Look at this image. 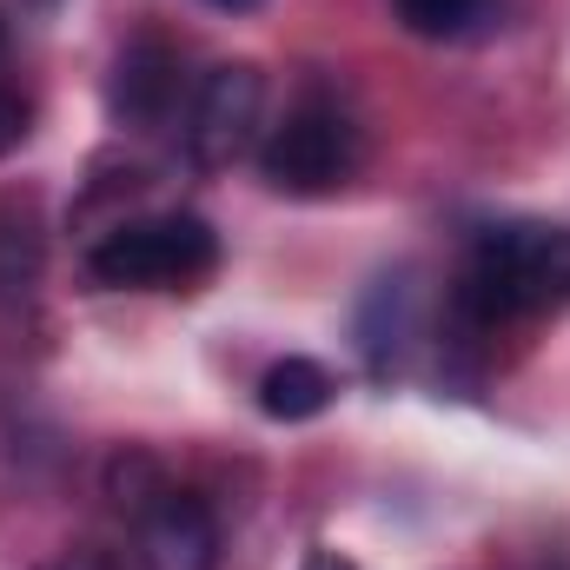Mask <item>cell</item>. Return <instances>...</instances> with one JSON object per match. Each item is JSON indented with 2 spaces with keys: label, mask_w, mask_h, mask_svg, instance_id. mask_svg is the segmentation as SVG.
I'll return each mask as SVG.
<instances>
[{
  "label": "cell",
  "mask_w": 570,
  "mask_h": 570,
  "mask_svg": "<svg viewBox=\"0 0 570 570\" xmlns=\"http://www.w3.org/2000/svg\"><path fill=\"white\" fill-rule=\"evenodd\" d=\"M570 298V233L564 226H491L464 253L451 279V318L471 332H498L538 318Z\"/></svg>",
  "instance_id": "cell-1"
},
{
  "label": "cell",
  "mask_w": 570,
  "mask_h": 570,
  "mask_svg": "<svg viewBox=\"0 0 570 570\" xmlns=\"http://www.w3.org/2000/svg\"><path fill=\"white\" fill-rule=\"evenodd\" d=\"M219 266V233L199 213H153V219H120L94 253L87 273L107 292H179Z\"/></svg>",
  "instance_id": "cell-2"
},
{
  "label": "cell",
  "mask_w": 570,
  "mask_h": 570,
  "mask_svg": "<svg viewBox=\"0 0 570 570\" xmlns=\"http://www.w3.org/2000/svg\"><path fill=\"white\" fill-rule=\"evenodd\" d=\"M358 159H365L358 127L332 100H305L259 140V179L285 199H318V193H338L358 173Z\"/></svg>",
  "instance_id": "cell-3"
},
{
  "label": "cell",
  "mask_w": 570,
  "mask_h": 570,
  "mask_svg": "<svg viewBox=\"0 0 570 570\" xmlns=\"http://www.w3.org/2000/svg\"><path fill=\"white\" fill-rule=\"evenodd\" d=\"M259 107H266V73L253 60L213 67L199 80V94H193V114H186V153H193V166H206V173L233 166L253 146Z\"/></svg>",
  "instance_id": "cell-4"
},
{
  "label": "cell",
  "mask_w": 570,
  "mask_h": 570,
  "mask_svg": "<svg viewBox=\"0 0 570 570\" xmlns=\"http://www.w3.org/2000/svg\"><path fill=\"white\" fill-rule=\"evenodd\" d=\"M140 511V551L153 570H213L219 564V524L193 491L153 484V498L134 504Z\"/></svg>",
  "instance_id": "cell-5"
},
{
  "label": "cell",
  "mask_w": 570,
  "mask_h": 570,
  "mask_svg": "<svg viewBox=\"0 0 570 570\" xmlns=\"http://www.w3.org/2000/svg\"><path fill=\"white\" fill-rule=\"evenodd\" d=\"M179 100V53L159 40V33H140L120 47L114 60V80H107V114L120 127H159Z\"/></svg>",
  "instance_id": "cell-6"
},
{
  "label": "cell",
  "mask_w": 570,
  "mask_h": 570,
  "mask_svg": "<svg viewBox=\"0 0 570 570\" xmlns=\"http://www.w3.org/2000/svg\"><path fill=\"white\" fill-rule=\"evenodd\" d=\"M332 399H338V385H332V372H325L318 358H279V365L259 379V412H266L273 425H305V419H318Z\"/></svg>",
  "instance_id": "cell-7"
},
{
  "label": "cell",
  "mask_w": 570,
  "mask_h": 570,
  "mask_svg": "<svg viewBox=\"0 0 570 570\" xmlns=\"http://www.w3.org/2000/svg\"><path fill=\"white\" fill-rule=\"evenodd\" d=\"M40 259H47L40 226H33L27 213H0V292H7V298H13V292H33V285H40Z\"/></svg>",
  "instance_id": "cell-8"
},
{
  "label": "cell",
  "mask_w": 570,
  "mask_h": 570,
  "mask_svg": "<svg viewBox=\"0 0 570 570\" xmlns=\"http://www.w3.org/2000/svg\"><path fill=\"white\" fill-rule=\"evenodd\" d=\"M478 13H484V0H399V20L419 40H458Z\"/></svg>",
  "instance_id": "cell-9"
},
{
  "label": "cell",
  "mask_w": 570,
  "mask_h": 570,
  "mask_svg": "<svg viewBox=\"0 0 570 570\" xmlns=\"http://www.w3.org/2000/svg\"><path fill=\"white\" fill-rule=\"evenodd\" d=\"M27 134H33V114H27V100H20V94H7V87H0V159H7V153H13V146L27 140Z\"/></svg>",
  "instance_id": "cell-10"
},
{
  "label": "cell",
  "mask_w": 570,
  "mask_h": 570,
  "mask_svg": "<svg viewBox=\"0 0 570 570\" xmlns=\"http://www.w3.org/2000/svg\"><path fill=\"white\" fill-rule=\"evenodd\" d=\"M40 570H114L100 551H67V558H53V564H40Z\"/></svg>",
  "instance_id": "cell-11"
},
{
  "label": "cell",
  "mask_w": 570,
  "mask_h": 570,
  "mask_svg": "<svg viewBox=\"0 0 570 570\" xmlns=\"http://www.w3.org/2000/svg\"><path fill=\"white\" fill-rule=\"evenodd\" d=\"M206 7H219V13H253L259 0H206Z\"/></svg>",
  "instance_id": "cell-12"
},
{
  "label": "cell",
  "mask_w": 570,
  "mask_h": 570,
  "mask_svg": "<svg viewBox=\"0 0 570 570\" xmlns=\"http://www.w3.org/2000/svg\"><path fill=\"white\" fill-rule=\"evenodd\" d=\"M0 47H7V20H0Z\"/></svg>",
  "instance_id": "cell-13"
}]
</instances>
